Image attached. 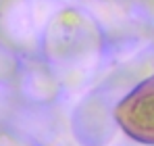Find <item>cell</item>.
I'll use <instances>...</instances> for the list:
<instances>
[{
    "label": "cell",
    "mask_w": 154,
    "mask_h": 146,
    "mask_svg": "<svg viewBox=\"0 0 154 146\" xmlns=\"http://www.w3.org/2000/svg\"><path fill=\"white\" fill-rule=\"evenodd\" d=\"M115 117L133 140L154 144V77L140 84L117 104Z\"/></svg>",
    "instance_id": "cell-1"
}]
</instances>
